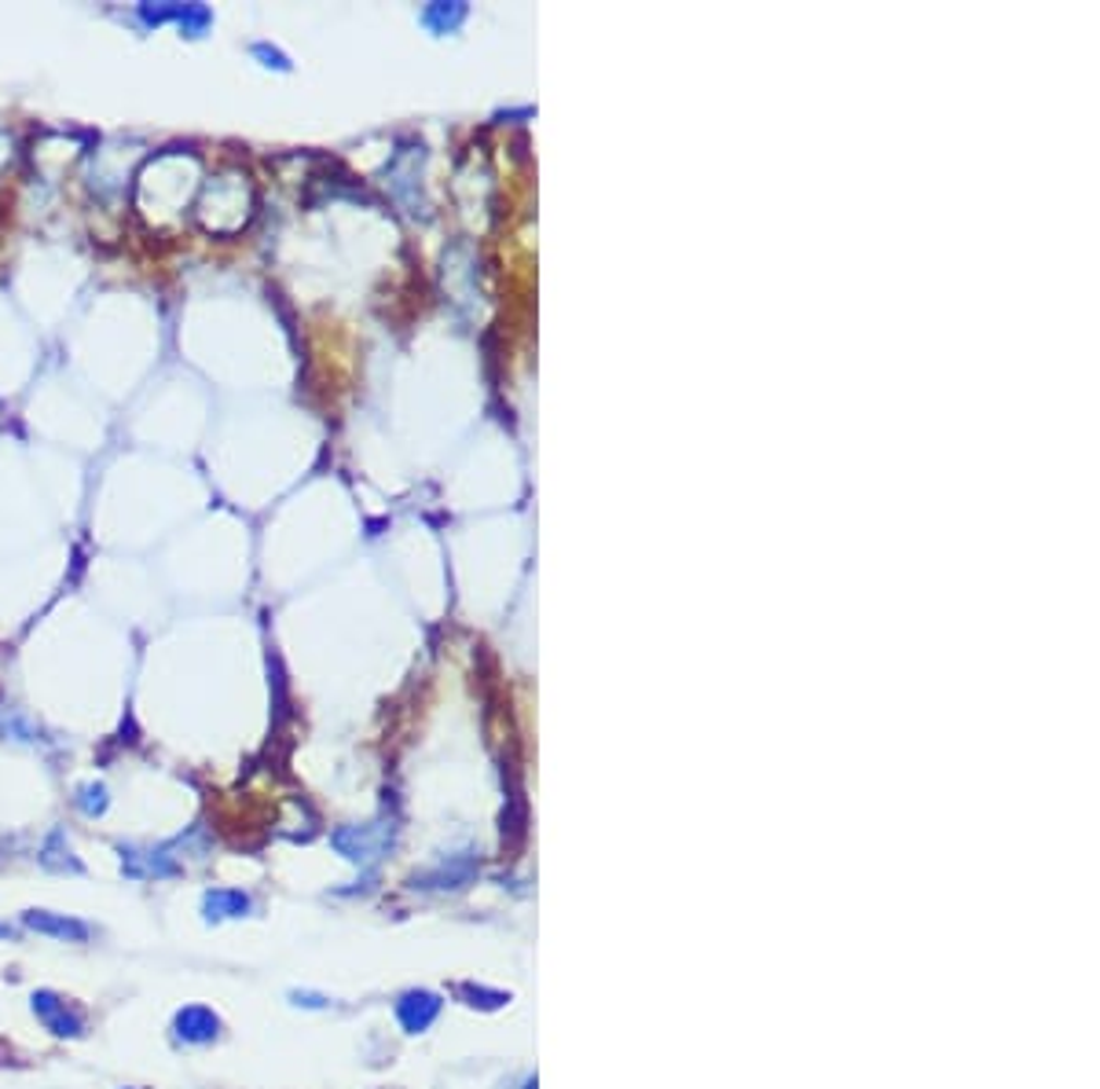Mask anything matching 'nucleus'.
Masks as SVG:
<instances>
[{"label":"nucleus","mask_w":1100,"mask_h":1089,"mask_svg":"<svg viewBox=\"0 0 1100 1089\" xmlns=\"http://www.w3.org/2000/svg\"><path fill=\"white\" fill-rule=\"evenodd\" d=\"M29 1008H34V1016L45 1024V1031H52L56 1038H85L88 1031L85 1008H77L70 997L56 994V991H37L29 997Z\"/></svg>","instance_id":"obj_1"},{"label":"nucleus","mask_w":1100,"mask_h":1089,"mask_svg":"<svg viewBox=\"0 0 1100 1089\" xmlns=\"http://www.w3.org/2000/svg\"><path fill=\"white\" fill-rule=\"evenodd\" d=\"M173 1038L184 1045H209L220 1038V1016L206 1005H184L173 1016Z\"/></svg>","instance_id":"obj_2"},{"label":"nucleus","mask_w":1100,"mask_h":1089,"mask_svg":"<svg viewBox=\"0 0 1100 1089\" xmlns=\"http://www.w3.org/2000/svg\"><path fill=\"white\" fill-rule=\"evenodd\" d=\"M23 924L29 932L37 935H52V940H63V943H85L93 935V928L77 917H67V913H52V910H26L23 913Z\"/></svg>","instance_id":"obj_3"},{"label":"nucleus","mask_w":1100,"mask_h":1089,"mask_svg":"<svg viewBox=\"0 0 1100 1089\" xmlns=\"http://www.w3.org/2000/svg\"><path fill=\"white\" fill-rule=\"evenodd\" d=\"M440 1016V997L430 991H408L397 1002V1020L408 1034H422Z\"/></svg>","instance_id":"obj_4"},{"label":"nucleus","mask_w":1100,"mask_h":1089,"mask_svg":"<svg viewBox=\"0 0 1100 1089\" xmlns=\"http://www.w3.org/2000/svg\"><path fill=\"white\" fill-rule=\"evenodd\" d=\"M250 895L239 892V887H209L202 895V913L206 921H231V917H246L250 913Z\"/></svg>","instance_id":"obj_5"},{"label":"nucleus","mask_w":1100,"mask_h":1089,"mask_svg":"<svg viewBox=\"0 0 1100 1089\" xmlns=\"http://www.w3.org/2000/svg\"><path fill=\"white\" fill-rule=\"evenodd\" d=\"M40 866H45V870H52V873H85V870H81V862L74 859V851H70V844H67L63 833L48 836L45 851H40Z\"/></svg>","instance_id":"obj_6"},{"label":"nucleus","mask_w":1100,"mask_h":1089,"mask_svg":"<svg viewBox=\"0 0 1100 1089\" xmlns=\"http://www.w3.org/2000/svg\"><path fill=\"white\" fill-rule=\"evenodd\" d=\"M335 844H338V851L346 855V859L352 862H371V859H378V840L371 836L367 830H346V833H338L335 836Z\"/></svg>","instance_id":"obj_7"},{"label":"nucleus","mask_w":1100,"mask_h":1089,"mask_svg":"<svg viewBox=\"0 0 1100 1089\" xmlns=\"http://www.w3.org/2000/svg\"><path fill=\"white\" fill-rule=\"evenodd\" d=\"M107 803H110L107 785L88 782V785H81V789H77V807H81V814H88V819H99V814L107 811Z\"/></svg>","instance_id":"obj_8"},{"label":"nucleus","mask_w":1100,"mask_h":1089,"mask_svg":"<svg viewBox=\"0 0 1100 1089\" xmlns=\"http://www.w3.org/2000/svg\"><path fill=\"white\" fill-rule=\"evenodd\" d=\"M294 1002H298V1005H309V1008H319V1005H323V997H316V994H294Z\"/></svg>","instance_id":"obj_9"},{"label":"nucleus","mask_w":1100,"mask_h":1089,"mask_svg":"<svg viewBox=\"0 0 1100 1089\" xmlns=\"http://www.w3.org/2000/svg\"><path fill=\"white\" fill-rule=\"evenodd\" d=\"M12 935H15L12 928H8V924H0V940H12Z\"/></svg>","instance_id":"obj_10"}]
</instances>
